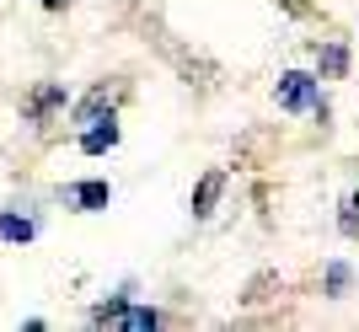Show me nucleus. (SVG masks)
<instances>
[{
  "mask_svg": "<svg viewBox=\"0 0 359 332\" xmlns=\"http://www.w3.org/2000/svg\"><path fill=\"white\" fill-rule=\"evenodd\" d=\"M279 107H290V113H300V107L327 113V107H322V97H316V81H311V76H300V70L279 81Z\"/></svg>",
  "mask_w": 359,
  "mask_h": 332,
  "instance_id": "obj_2",
  "label": "nucleus"
},
{
  "mask_svg": "<svg viewBox=\"0 0 359 332\" xmlns=\"http://www.w3.org/2000/svg\"><path fill=\"white\" fill-rule=\"evenodd\" d=\"M327 284H332V295H344V289H348V268H344V263H332V268H327Z\"/></svg>",
  "mask_w": 359,
  "mask_h": 332,
  "instance_id": "obj_10",
  "label": "nucleus"
},
{
  "mask_svg": "<svg viewBox=\"0 0 359 332\" xmlns=\"http://www.w3.org/2000/svg\"><path fill=\"white\" fill-rule=\"evenodd\" d=\"M91 321H97V327H129V332L161 327V317H156V311H145V305H123V295H118V300H107V305H97V311H91Z\"/></svg>",
  "mask_w": 359,
  "mask_h": 332,
  "instance_id": "obj_1",
  "label": "nucleus"
},
{
  "mask_svg": "<svg viewBox=\"0 0 359 332\" xmlns=\"http://www.w3.org/2000/svg\"><path fill=\"white\" fill-rule=\"evenodd\" d=\"M113 145H118V123H113V118H107L102 129H86V134H81V151H91V155L113 151Z\"/></svg>",
  "mask_w": 359,
  "mask_h": 332,
  "instance_id": "obj_6",
  "label": "nucleus"
},
{
  "mask_svg": "<svg viewBox=\"0 0 359 332\" xmlns=\"http://www.w3.org/2000/svg\"><path fill=\"white\" fill-rule=\"evenodd\" d=\"M220 188H225V172H210V177L198 182V193H194V214L204 220V214H215V198H220Z\"/></svg>",
  "mask_w": 359,
  "mask_h": 332,
  "instance_id": "obj_4",
  "label": "nucleus"
},
{
  "mask_svg": "<svg viewBox=\"0 0 359 332\" xmlns=\"http://www.w3.org/2000/svg\"><path fill=\"white\" fill-rule=\"evenodd\" d=\"M344 230H359V193L348 198V214H344Z\"/></svg>",
  "mask_w": 359,
  "mask_h": 332,
  "instance_id": "obj_11",
  "label": "nucleus"
},
{
  "mask_svg": "<svg viewBox=\"0 0 359 332\" xmlns=\"http://www.w3.org/2000/svg\"><path fill=\"white\" fill-rule=\"evenodd\" d=\"M0 236H6V242H27V236H32V220H16V214H0Z\"/></svg>",
  "mask_w": 359,
  "mask_h": 332,
  "instance_id": "obj_8",
  "label": "nucleus"
},
{
  "mask_svg": "<svg viewBox=\"0 0 359 332\" xmlns=\"http://www.w3.org/2000/svg\"><path fill=\"white\" fill-rule=\"evenodd\" d=\"M107 198H113L107 182H75V188H70V204H81V209H102Z\"/></svg>",
  "mask_w": 359,
  "mask_h": 332,
  "instance_id": "obj_5",
  "label": "nucleus"
},
{
  "mask_svg": "<svg viewBox=\"0 0 359 332\" xmlns=\"http://www.w3.org/2000/svg\"><path fill=\"white\" fill-rule=\"evenodd\" d=\"M123 97V86H97L86 102L75 107V123H102V113H113V102Z\"/></svg>",
  "mask_w": 359,
  "mask_h": 332,
  "instance_id": "obj_3",
  "label": "nucleus"
},
{
  "mask_svg": "<svg viewBox=\"0 0 359 332\" xmlns=\"http://www.w3.org/2000/svg\"><path fill=\"white\" fill-rule=\"evenodd\" d=\"M316 64H322L327 76H338V70H344V64H348V54H344V48H338V43H327V48H322V54H316Z\"/></svg>",
  "mask_w": 359,
  "mask_h": 332,
  "instance_id": "obj_9",
  "label": "nucleus"
},
{
  "mask_svg": "<svg viewBox=\"0 0 359 332\" xmlns=\"http://www.w3.org/2000/svg\"><path fill=\"white\" fill-rule=\"evenodd\" d=\"M60 102H65V86H43V91H38V97L27 102V118H38V123H43V118H48V113H54Z\"/></svg>",
  "mask_w": 359,
  "mask_h": 332,
  "instance_id": "obj_7",
  "label": "nucleus"
},
{
  "mask_svg": "<svg viewBox=\"0 0 359 332\" xmlns=\"http://www.w3.org/2000/svg\"><path fill=\"white\" fill-rule=\"evenodd\" d=\"M43 6H54V11H60V6H70V0H43Z\"/></svg>",
  "mask_w": 359,
  "mask_h": 332,
  "instance_id": "obj_12",
  "label": "nucleus"
}]
</instances>
